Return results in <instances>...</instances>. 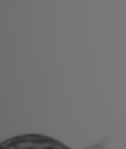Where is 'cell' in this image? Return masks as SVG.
I'll use <instances>...</instances> for the list:
<instances>
[{
    "label": "cell",
    "instance_id": "1",
    "mask_svg": "<svg viewBox=\"0 0 126 149\" xmlns=\"http://www.w3.org/2000/svg\"><path fill=\"white\" fill-rule=\"evenodd\" d=\"M105 142H100L89 149H104ZM2 149H70L64 143L49 138V136H40V134H23L17 138H11L2 143Z\"/></svg>",
    "mask_w": 126,
    "mask_h": 149
}]
</instances>
